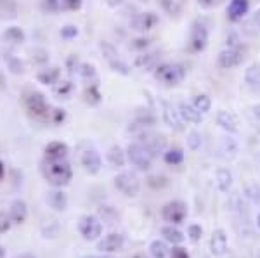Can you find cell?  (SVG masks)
I'll use <instances>...</instances> for the list:
<instances>
[{
	"mask_svg": "<svg viewBox=\"0 0 260 258\" xmlns=\"http://www.w3.org/2000/svg\"><path fill=\"white\" fill-rule=\"evenodd\" d=\"M42 173L52 187H64L70 184L73 172L66 160H45L42 161Z\"/></svg>",
	"mask_w": 260,
	"mask_h": 258,
	"instance_id": "1",
	"label": "cell"
},
{
	"mask_svg": "<svg viewBox=\"0 0 260 258\" xmlns=\"http://www.w3.org/2000/svg\"><path fill=\"white\" fill-rule=\"evenodd\" d=\"M154 78L163 87L172 89V87H177L184 82L186 69H184V66L177 64V62H163V64H158V68L154 69Z\"/></svg>",
	"mask_w": 260,
	"mask_h": 258,
	"instance_id": "2",
	"label": "cell"
},
{
	"mask_svg": "<svg viewBox=\"0 0 260 258\" xmlns=\"http://www.w3.org/2000/svg\"><path fill=\"white\" fill-rule=\"evenodd\" d=\"M153 155L141 142H132L127 148V160L141 172H148L153 165Z\"/></svg>",
	"mask_w": 260,
	"mask_h": 258,
	"instance_id": "3",
	"label": "cell"
},
{
	"mask_svg": "<svg viewBox=\"0 0 260 258\" xmlns=\"http://www.w3.org/2000/svg\"><path fill=\"white\" fill-rule=\"evenodd\" d=\"M24 104H26V109L30 111L31 116L39 120H50V107L45 97L40 92H28L24 97Z\"/></svg>",
	"mask_w": 260,
	"mask_h": 258,
	"instance_id": "4",
	"label": "cell"
},
{
	"mask_svg": "<svg viewBox=\"0 0 260 258\" xmlns=\"http://www.w3.org/2000/svg\"><path fill=\"white\" fill-rule=\"evenodd\" d=\"M115 186L121 194H125L127 198H134L139 194L141 191V182L137 178L136 173L132 172H121L115 177Z\"/></svg>",
	"mask_w": 260,
	"mask_h": 258,
	"instance_id": "5",
	"label": "cell"
},
{
	"mask_svg": "<svg viewBox=\"0 0 260 258\" xmlns=\"http://www.w3.org/2000/svg\"><path fill=\"white\" fill-rule=\"evenodd\" d=\"M187 217V206L184 201H179V199H174V201H169L165 206L161 208V218L165 222H170L174 226L177 224H182Z\"/></svg>",
	"mask_w": 260,
	"mask_h": 258,
	"instance_id": "6",
	"label": "cell"
},
{
	"mask_svg": "<svg viewBox=\"0 0 260 258\" xmlns=\"http://www.w3.org/2000/svg\"><path fill=\"white\" fill-rule=\"evenodd\" d=\"M78 231L85 241H95L103 234V222L94 215H83L78 220Z\"/></svg>",
	"mask_w": 260,
	"mask_h": 258,
	"instance_id": "7",
	"label": "cell"
},
{
	"mask_svg": "<svg viewBox=\"0 0 260 258\" xmlns=\"http://www.w3.org/2000/svg\"><path fill=\"white\" fill-rule=\"evenodd\" d=\"M208 45V28L203 21H194L189 33V49L192 52H203Z\"/></svg>",
	"mask_w": 260,
	"mask_h": 258,
	"instance_id": "8",
	"label": "cell"
},
{
	"mask_svg": "<svg viewBox=\"0 0 260 258\" xmlns=\"http://www.w3.org/2000/svg\"><path fill=\"white\" fill-rule=\"evenodd\" d=\"M101 51H103L104 54V59L108 61V64H110V68L113 69V71L120 73V75H128L130 73V68L128 64L125 62L123 59L120 57V54L116 52V49L113 47V45L110 44H101Z\"/></svg>",
	"mask_w": 260,
	"mask_h": 258,
	"instance_id": "9",
	"label": "cell"
},
{
	"mask_svg": "<svg viewBox=\"0 0 260 258\" xmlns=\"http://www.w3.org/2000/svg\"><path fill=\"white\" fill-rule=\"evenodd\" d=\"M243 59H245V51H243L241 47H228L219 54L217 64H219L222 69H231V68L240 66Z\"/></svg>",
	"mask_w": 260,
	"mask_h": 258,
	"instance_id": "10",
	"label": "cell"
},
{
	"mask_svg": "<svg viewBox=\"0 0 260 258\" xmlns=\"http://www.w3.org/2000/svg\"><path fill=\"white\" fill-rule=\"evenodd\" d=\"M137 142H141L144 145L153 156L160 155V153H165V148H167L165 137L153 134V132H146V130H142V134L139 135V140H137Z\"/></svg>",
	"mask_w": 260,
	"mask_h": 258,
	"instance_id": "11",
	"label": "cell"
},
{
	"mask_svg": "<svg viewBox=\"0 0 260 258\" xmlns=\"http://www.w3.org/2000/svg\"><path fill=\"white\" fill-rule=\"evenodd\" d=\"M80 163L83 166L87 173L90 175H95V173L101 172V166H103V160H101L99 153L95 151L94 148H87L80 151Z\"/></svg>",
	"mask_w": 260,
	"mask_h": 258,
	"instance_id": "12",
	"label": "cell"
},
{
	"mask_svg": "<svg viewBox=\"0 0 260 258\" xmlns=\"http://www.w3.org/2000/svg\"><path fill=\"white\" fill-rule=\"evenodd\" d=\"M158 23H160V18H158L154 12L149 11V12H141V14H137L136 18L132 19L130 26L136 31H149V30H153Z\"/></svg>",
	"mask_w": 260,
	"mask_h": 258,
	"instance_id": "13",
	"label": "cell"
},
{
	"mask_svg": "<svg viewBox=\"0 0 260 258\" xmlns=\"http://www.w3.org/2000/svg\"><path fill=\"white\" fill-rule=\"evenodd\" d=\"M229 248V239L228 234H225L224 229H215L212 232V238H210V251L213 256H222L228 253Z\"/></svg>",
	"mask_w": 260,
	"mask_h": 258,
	"instance_id": "14",
	"label": "cell"
},
{
	"mask_svg": "<svg viewBox=\"0 0 260 258\" xmlns=\"http://www.w3.org/2000/svg\"><path fill=\"white\" fill-rule=\"evenodd\" d=\"M125 244V238L123 234H118V232H110L108 236H104V239H101L98 243V249L103 253H115L120 251Z\"/></svg>",
	"mask_w": 260,
	"mask_h": 258,
	"instance_id": "15",
	"label": "cell"
},
{
	"mask_svg": "<svg viewBox=\"0 0 260 258\" xmlns=\"http://www.w3.org/2000/svg\"><path fill=\"white\" fill-rule=\"evenodd\" d=\"M161 115H163V120H165V123L169 125L170 128H174V130H182V116H180L179 109H175L174 106H172L170 102L167 101H161Z\"/></svg>",
	"mask_w": 260,
	"mask_h": 258,
	"instance_id": "16",
	"label": "cell"
},
{
	"mask_svg": "<svg viewBox=\"0 0 260 258\" xmlns=\"http://www.w3.org/2000/svg\"><path fill=\"white\" fill-rule=\"evenodd\" d=\"M250 9V0H231L228 6V18L229 21H241L248 14Z\"/></svg>",
	"mask_w": 260,
	"mask_h": 258,
	"instance_id": "17",
	"label": "cell"
},
{
	"mask_svg": "<svg viewBox=\"0 0 260 258\" xmlns=\"http://www.w3.org/2000/svg\"><path fill=\"white\" fill-rule=\"evenodd\" d=\"M9 217L12 220V224H16V226H21V224L26 222V218H28L26 201H23V199H16V201H12L11 208H9Z\"/></svg>",
	"mask_w": 260,
	"mask_h": 258,
	"instance_id": "18",
	"label": "cell"
},
{
	"mask_svg": "<svg viewBox=\"0 0 260 258\" xmlns=\"http://www.w3.org/2000/svg\"><path fill=\"white\" fill-rule=\"evenodd\" d=\"M45 203H47L52 210L64 211L66 206H68V196H66V193L59 191V187H56L54 191L47 193V196H45Z\"/></svg>",
	"mask_w": 260,
	"mask_h": 258,
	"instance_id": "19",
	"label": "cell"
},
{
	"mask_svg": "<svg viewBox=\"0 0 260 258\" xmlns=\"http://www.w3.org/2000/svg\"><path fill=\"white\" fill-rule=\"evenodd\" d=\"M217 123H219L228 134H236L238 128H240L238 127V125H240L238 116L234 113H231V111H225V109H222L217 113Z\"/></svg>",
	"mask_w": 260,
	"mask_h": 258,
	"instance_id": "20",
	"label": "cell"
},
{
	"mask_svg": "<svg viewBox=\"0 0 260 258\" xmlns=\"http://www.w3.org/2000/svg\"><path fill=\"white\" fill-rule=\"evenodd\" d=\"M45 160H66L68 158V145L64 142H49L44 149Z\"/></svg>",
	"mask_w": 260,
	"mask_h": 258,
	"instance_id": "21",
	"label": "cell"
},
{
	"mask_svg": "<svg viewBox=\"0 0 260 258\" xmlns=\"http://www.w3.org/2000/svg\"><path fill=\"white\" fill-rule=\"evenodd\" d=\"M179 113H180V116H182L184 122H187V123L198 125V123H201V120H203V113H200V111L189 102H180L179 104Z\"/></svg>",
	"mask_w": 260,
	"mask_h": 258,
	"instance_id": "22",
	"label": "cell"
},
{
	"mask_svg": "<svg viewBox=\"0 0 260 258\" xmlns=\"http://www.w3.org/2000/svg\"><path fill=\"white\" fill-rule=\"evenodd\" d=\"M127 153H123V149L120 145H111L106 153V160L113 168H121L125 165V160H127Z\"/></svg>",
	"mask_w": 260,
	"mask_h": 258,
	"instance_id": "23",
	"label": "cell"
},
{
	"mask_svg": "<svg viewBox=\"0 0 260 258\" xmlns=\"http://www.w3.org/2000/svg\"><path fill=\"white\" fill-rule=\"evenodd\" d=\"M245 82L253 92H260V64H251L245 71Z\"/></svg>",
	"mask_w": 260,
	"mask_h": 258,
	"instance_id": "24",
	"label": "cell"
},
{
	"mask_svg": "<svg viewBox=\"0 0 260 258\" xmlns=\"http://www.w3.org/2000/svg\"><path fill=\"white\" fill-rule=\"evenodd\" d=\"M158 59H160L158 52H149V54H144V56L137 57L136 66L141 69H144V71H148V69H156L158 68Z\"/></svg>",
	"mask_w": 260,
	"mask_h": 258,
	"instance_id": "25",
	"label": "cell"
},
{
	"mask_svg": "<svg viewBox=\"0 0 260 258\" xmlns=\"http://www.w3.org/2000/svg\"><path fill=\"white\" fill-rule=\"evenodd\" d=\"M77 73H78V77H80L83 82L89 83V85L98 82V71H95V68L92 64H89V62H80Z\"/></svg>",
	"mask_w": 260,
	"mask_h": 258,
	"instance_id": "26",
	"label": "cell"
},
{
	"mask_svg": "<svg viewBox=\"0 0 260 258\" xmlns=\"http://www.w3.org/2000/svg\"><path fill=\"white\" fill-rule=\"evenodd\" d=\"M217 187L222 193H229V189L233 187V173L228 168L217 170Z\"/></svg>",
	"mask_w": 260,
	"mask_h": 258,
	"instance_id": "27",
	"label": "cell"
},
{
	"mask_svg": "<svg viewBox=\"0 0 260 258\" xmlns=\"http://www.w3.org/2000/svg\"><path fill=\"white\" fill-rule=\"evenodd\" d=\"M161 236L165 238V241H169V243L174 244V246H175V244H180L184 239H186L182 232H180L177 227H174V224H172V226L163 227L161 229Z\"/></svg>",
	"mask_w": 260,
	"mask_h": 258,
	"instance_id": "28",
	"label": "cell"
},
{
	"mask_svg": "<svg viewBox=\"0 0 260 258\" xmlns=\"http://www.w3.org/2000/svg\"><path fill=\"white\" fill-rule=\"evenodd\" d=\"M59 77H61L59 68H49V69L40 71L37 78H39L40 83H45V85H56V83L59 82Z\"/></svg>",
	"mask_w": 260,
	"mask_h": 258,
	"instance_id": "29",
	"label": "cell"
},
{
	"mask_svg": "<svg viewBox=\"0 0 260 258\" xmlns=\"http://www.w3.org/2000/svg\"><path fill=\"white\" fill-rule=\"evenodd\" d=\"M73 90H75L73 83H71L70 80H64V82H57L56 85H54L52 92L57 99H68L70 95L73 94Z\"/></svg>",
	"mask_w": 260,
	"mask_h": 258,
	"instance_id": "30",
	"label": "cell"
},
{
	"mask_svg": "<svg viewBox=\"0 0 260 258\" xmlns=\"http://www.w3.org/2000/svg\"><path fill=\"white\" fill-rule=\"evenodd\" d=\"M222 153H224L225 158H229V160H233L234 156L238 155V142L236 139H233V137H224L222 139Z\"/></svg>",
	"mask_w": 260,
	"mask_h": 258,
	"instance_id": "31",
	"label": "cell"
},
{
	"mask_svg": "<svg viewBox=\"0 0 260 258\" xmlns=\"http://www.w3.org/2000/svg\"><path fill=\"white\" fill-rule=\"evenodd\" d=\"M163 160H165V163H169V165H180L184 161V153H182V149H179V148H172L169 149V151H165L163 153Z\"/></svg>",
	"mask_w": 260,
	"mask_h": 258,
	"instance_id": "32",
	"label": "cell"
},
{
	"mask_svg": "<svg viewBox=\"0 0 260 258\" xmlns=\"http://www.w3.org/2000/svg\"><path fill=\"white\" fill-rule=\"evenodd\" d=\"M192 106L200 111V113H208L212 109V99L208 97L207 94H198L194 99H192Z\"/></svg>",
	"mask_w": 260,
	"mask_h": 258,
	"instance_id": "33",
	"label": "cell"
},
{
	"mask_svg": "<svg viewBox=\"0 0 260 258\" xmlns=\"http://www.w3.org/2000/svg\"><path fill=\"white\" fill-rule=\"evenodd\" d=\"M149 253L153 258H165L167 255H169V246H167L165 241L156 239L149 244Z\"/></svg>",
	"mask_w": 260,
	"mask_h": 258,
	"instance_id": "34",
	"label": "cell"
},
{
	"mask_svg": "<svg viewBox=\"0 0 260 258\" xmlns=\"http://www.w3.org/2000/svg\"><path fill=\"white\" fill-rule=\"evenodd\" d=\"M4 39L7 42H11V44H23L24 31L18 26H11V28H7L6 33H4Z\"/></svg>",
	"mask_w": 260,
	"mask_h": 258,
	"instance_id": "35",
	"label": "cell"
},
{
	"mask_svg": "<svg viewBox=\"0 0 260 258\" xmlns=\"http://www.w3.org/2000/svg\"><path fill=\"white\" fill-rule=\"evenodd\" d=\"M85 101L90 104V106H95V104L101 102V92L98 89V83H92L85 89Z\"/></svg>",
	"mask_w": 260,
	"mask_h": 258,
	"instance_id": "36",
	"label": "cell"
},
{
	"mask_svg": "<svg viewBox=\"0 0 260 258\" xmlns=\"http://www.w3.org/2000/svg\"><path fill=\"white\" fill-rule=\"evenodd\" d=\"M245 194H246V198L253 203V205H260V186L257 184V182H253V184H250L248 187H246Z\"/></svg>",
	"mask_w": 260,
	"mask_h": 258,
	"instance_id": "37",
	"label": "cell"
},
{
	"mask_svg": "<svg viewBox=\"0 0 260 258\" xmlns=\"http://www.w3.org/2000/svg\"><path fill=\"white\" fill-rule=\"evenodd\" d=\"M201 145V135L198 132H189V135H187V148L191 149V151H198Z\"/></svg>",
	"mask_w": 260,
	"mask_h": 258,
	"instance_id": "38",
	"label": "cell"
},
{
	"mask_svg": "<svg viewBox=\"0 0 260 258\" xmlns=\"http://www.w3.org/2000/svg\"><path fill=\"white\" fill-rule=\"evenodd\" d=\"M42 7H44L45 12L54 14V12H57L61 9V0H44V2H42Z\"/></svg>",
	"mask_w": 260,
	"mask_h": 258,
	"instance_id": "39",
	"label": "cell"
},
{
	"mask_svg": "<svg viewBox=\"0 0 260 258\" xmlns=\"http://www.w3.org/2000/svg\"><path fill=\"white\" fill-rule=\"evenodd\" d=\"M83 0H61V7L64 11H78L82 9Z\"/></svg>",
	"mask_w": 260,
	"mask_h": 258,
	"instance_id": "40",
	"label": "cell"
},
{
	"mask_svg": "<svg viewBox=\"0 0 260 258\" xmlns=\"http://www.w3.org/2000/svg\"><path fill=\"white\" fill-rule=\"evenodd\" d=\"M187 234H189V239L192 241V243H198L201 234H203V229H201L200 226H196V224H192V226L187 227Z\"/></svg>",
	"mask_w": 260,
	"mask_h": 258,
	"instance_id": "41",
	"label": "cell"
},
{
	"mask_svg": "<svg viewBox=\"0 0 260 258\" xmlns=\"http://www.w3.org/2000/svg\"><path fill=\"white\" fill-rule=\"evenodd\" d=\"M61 36L66 40H71V39H77L78 36V28L73 26V24H68V26H64L61 30Z\"/></svg>",
	"mask_w": 260,
	"mask_h": 258,
	"instance_id": "42",
	"label": "cell"
},
{
	"mask_svg": "<svg viewBox=\"0 0 260 258\" xmlns=\"http://www.w3.org/2000/svg\"><path fill=\"white\" fill-rule=\"evenodd\" d=\"M12 226V220L9 215L6 213V211H0V234H4V232H7Z\"/></svg>",
	"mask_w": 260,
	"mask_h": 258,
	"instance_id": "43",
	"label": "cell"
},
{
	"mask_svg": "<svg viewBox=\"0 0 260 258\" xmlns=\"http://www.w3.org/2000/svg\"><path fill=\"white\" fill-rule=\"evenodd\" d=\"M64 118H66V113L62 109H52V113H50V122L56 125L64 122Z\"/></svg>",
	"mask_w": 260,
	"mask_h": 258,
	"instance_id": "44",
	"label": "cell"
},
{
	"mask_svg": "<svg viewBox=\"0 0 260 258\" xmlns=\"http://www.w3.org/2000/svg\"><path fill=\"white\" fill-rule=\"evenodd\" d=\"M170 258H191V256H189V253H187L186 249L175 244L174 249H170Z\"/></svg>",
	"mask_w": 260,
	"mask_h": 258,
	"instance_id": "45",
	"label": "cell"
},
{
	"mask_svg": "<svg viewBox=\"0 0 260 258\" xmlns=\"http://www.w3.org/2000/svg\"><path fill=\"white\" fill-rule=\"evenodd\" d=\"M161 7L165 9L167 12H170V14H177V6H175L174 0H161Z\"/></svg>",
	"mask_w": 260,
	"mask_h": 258,
	"instance_id": "46",
	"label": "cell"
},
{
	"mask_svg": "<svg viewBox=\"0 0 260 258\" xmlns=\"http://www.w3.org/2000/svg\"><path fill=\"white\" fill-rule=\"evenodd\" d=\"M222 2V0H198V4L203 9H212V7L219 6V4Z\"/></svg>",
	"mask_w": 260,
	"mask_h": 258,
	"instance_id": "47",
	"label": "cell"
},
{
	"mask_svg": "<svg viewBox=\"0 0 260 258\" xmlns=\"http://www.w3.org/2000/svg\"><path fill=\"white\" fill-rule=\"evenodd\" d=\"M148 45H149V40L148 39H139V40H134L132 49H146Z\"/></svg>",
	"mask_w": 260,
	"mask_h": 258,
	"instance_id": "48",
	"label": "cell"
},
{
	"mask_svg": "<svg viewBox=\"0 0 260 258\" xmlns=\"http://www.w3.org/2000/svg\"><path fill=\"white\" fill-rule=\"evenodd\" d=\"M125 0H106V4L110 7H118V6H121V4H123Z\"/></svg>",
	"mask_w": 260,
	"mask_h": 258,
	"instance_id": "49",
	"label": "cell"
},
{
	"mask_svg": "<svg viewBox=\"0 0 260 258\" xmlns=\"http://www.w3.org/2000/svg\"><path fill=\"white\" fill-rule=\"evenodd\" d=\"M253 113H255V116L260 120V104H257V106H253Z\"/></svg>",
	"mask_w": 260,
	"mask_h": 258,
	"instance_id": "50",
	"label": "cell"
},
{
	"mask_svg": "<svg viewBox=\"0 0 260 258\" xmlns=\"http://www.w3.org/2000/svg\"><path fill=\"white\" fill-rule=\"evenodd\" d=\"M82 258H111V256H103V255H85Z\"/></svg>",
	"mask_w": 260,
	"mask_h": 258,
	"instance_id": "51",
	"label": "cell"
},
{
	"mask_svg": "<svg viewBox=\"0 0 260 258\" xmlns=\"http://www.w3.org/2000/svg\"><path fill=\"white\" fill-rule=\"evenodd\" d=\"M255 23H257V26L260 28V9L257 11V14H255Z\"/></svg>",
	"mask_w": 260,
	"mask_h": 258,
	"instance_id": "52",
	"label": "cell"
},
{
	"mask_svg": "<svg viewBox=\"0 0 260 258\" xmlns=\"http://www.w3.org/2000/svg\"><path fill=\"white\" fill-rule=\"evenodd\" d=\"M4 172H6V170H4V165H2V163H0V178H2V177H4Z\"/></svg>",
	"mask_w": 260,
	"mask_h": 258,
	"instance_id": "53",
	"label": "cell"
},
{
	"mask_svg": "<svg viewBox=\"0 0 260 258\" xmlns=\"http://www.w3.org/2000/svg\"><path fill=\"white\" fill-rule=\"evenodd\" d=\"M4 256H6V251H4V248L0 246V258H4Z\"/></svg>",
	"mask_w": 260,
	"mask_h": 258,
	"instance_id": "54",
	"label": "cell"
},
{
	"mask_svg": "<svg viewBox=\"0 0 260 258\" xmlns=\"http://www.w3.org/2000/svg\"><path fill=\"white\" fill-rule=\"evenodd\" d=\"M257 226H258V229H260V213H258V217H257Z\"/></svg>",
	"mask_w": 260,
	"mask_h": 258,
	"instance_id": "55",
	"label": "cell"
},
{
	"mask_svg": "<svg viewBox=\"0 0 260 258\" xmlns=\"http://www.w3.org/2000/svg\"><path fill=\"white\" fill-rule=\"evenodd\" d=\"M132 258H146L144 255H136V256H132Z\"/></svg>",
	"mask_w": 260,
	"mask_h": 258,
	"instance_id": "56",
	"label": "cell"
},
{
	"mask_svg": "<svg viewBox=\"0 0 260 258\" xmlns=\"http://www.w3.org/2000/svg\"><path fill=\"white\" fill-rule=\"evenodd\" d=\"M255 128H257V130L260 132V123H257V125H255Z\"/></svg>",
	"mask_w": 260,
	"mask_h": 258,
	"instance_id": "57",
	"label": "cell"
}]
</instances>
